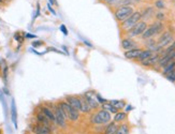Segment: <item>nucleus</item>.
<instances>
[{
    "instance_id": "f257e3e1",
    "label": "nucleus",
    "mask_w": 175,
    "mask_h": 134,
    "mask_svg": "<svg viewBox=\"0 0 175 134\" xmlns=\"http://www.w3.org/2000/svg\"><path fill=\"white\" fill-rule=\"evenodd\" d=\"M58 106L68 120L72 121V122H76L80 119V112L74 110L73 107H71L66 101H60L58 103Z\"/></svg>"
},
{
    "instance_id": "f03ea898",
    "label": "nucleus",
    "mask_w": 175,
    "mask_h": 134,
    "mask_svg": "<svg viewBox=\"0 0 175 134\" xmlns=\"http://www.w3.org/2000/svg\"><path fill=\"white\" fill-rule=\"evenodd\" d=\"M162 30H163V24L161 22H156L151 27H147V29L142 34V38L143 39H149V38L154 37V35L159 34Z\"/></svg>"
},
{
    "instance_id": "7ed1b4c3",
    "label": "nucleus",
    "mask_w": 175,
    "mask_h": 134,
    "mask_svg": "<svg viewBox=\"0 0 175 134\" xmlns=\"http://www.w3.org/2000/svg\"><path fill=\"white\" fill-rule=\"evenodd\" d=\"M51 108H52V111H53L54 116H55V123H56L57 126H59L61 129H66L67 118H66V116L64 115V113L61 112L60 108H59L58 104L53 105V107H51Z\"/></svg>"
},
{
    "instance_id": "20e7f679",
    "label": "nucleus",
    "mask_w": 175,
    "mask_h": 134,
    "mask_svg": "<svg viewBox=\"0 0 175 134\" xmlns=\"http://www.w3.org/2000/svg\"><path fill=\"white\" fill-rule=\"evenodd\" d=\"M142 18V13L141 12H133L126 21H124L121 23V27L125 30H129L132 28L133 26H136L137 23L140 22V19Z\"/></svg>"
},
{
    "instance_id": "39448f33",
    "label": "nucleus",
    "mask_w": 175,
    "mask_h": 134,
    "mask_svg": "<svg viewBox=\"0 0 175 134\" xmlns=\"http://www.w3.org/2000/svg\"><path fill=\"white\" fill-rule=\"evenodd\" d=\"M133 8L130 6H125V7H121L115 11V17H116L117 21L119 22H124L126 21L127 18L133 13Z\"/></svg>"
},
{
    "instance_id": "423d86ee",
    "label": "nucleus",
    "mask_w": 175,
    "mask_h": 134,
    "mask_svg": "<svg viewBox=\"0 0 175 134\" xmlns=\"http://www.w3.org/2000/svg\"><path fill=\"white\" fill-rule=\"evenodd\" d=\"M173 41H174L173 35L170 34L169 31H166L164 34H161V37L159 38L158 44H157V49H156V52H158L159 49H163V47L167 46V45L171 44V43L173 42Z\"/></svg>"
},
{
    "instance_id": "0eeeda50",
    "label": "nucleus",
    "mask_w": 175,
    "mask_h": 134,
    "mask_svg": "<svg viewBox=\"0 0 175 134\" xmlns=\"http://www.w3.org/2000/svg\"><path fill=\"white\" fill-rule=\"evenodd\" d=\"M147 29V24L145 22H139L136 26H133L128 31V34L130 38L137 37V35H142L143 32Z\"/></svg>"
},
{
    "instance_id": "6e6552de",
    "label": "nucleus",
    "mask_w": 175,
    "mask_h": 134,
    "mask_svg": "<svg viewBox=\"0 0 175 134\" xmlns=\"http://www.w3.org/2000/svg\"><path fill=\"white\" fill-rule=\"evenodd\" d=\"M175 60V50L171 53H167V54H163V56L160 57L158 64L161 68H164L166 65H167L169 64H171L172 61Z\"/></svg>"
},
{
    "instance_id": "1a4fd4ad",
    "label": "nucleus",
    "mask_w": 175,
    "mask_h": 134,
    "mask_svg": "<svg viewBox=\"0 0 175 134\" xmlns=\"http://www.w3.org/2000/svg\"><path fill=\"white\" fill-rule=\"evenodd\" d=\"M30 129L33 134H52V129L47 128L43 125H40L38 122L32 125Z\"/></svg>"
},
{
    "instance_id": "9d476101",
    "label": "nucleus",
    "mask_w": 175,
    "mask_h": 134,
    "mask_svg": "<svg viewBox=\"0 0 175 134\" xmlns=\"http://www.w3.org/2000/svg\"><path fill=\"white\" fill-rule=\"evenodd\" d=\"M66 102L68 103L71 107H73L74 110L79 111V112L81 111V102H80L79 97H75V95H67Z\"/></svg>"
},
{
    "instance_id": "9b49d317",
    "label": "nucleus",
    "mask_w": 175,
    "mask_h": 134,
    "mask_svg": "<svg viewBox=\"0 0 175 134\" xmlns=\"http://www.w3.org/2000/svg\"><path fill=\"white\" fill-rule=\"evenodd\" d=\"M36 120H37V122L40 123V125H43V126H45V127L49 128V129H53V126H52V123L53 122H52V121L49 120L46 116H44L43 114L40 112V111L37 113V115H36Z\"/></svg>"
},
{
    "instance_id": "f8f14e48",
    "label": "nucleus",
    "mask_w": 175,
    "mask_h": 134,
    "mask_svg": "<svg viewBox=\"0 0 175 134\" xmlns=\"http://www.w3.org/2000/svg\"><path fill=\"white\" fill-rule=\"evenodd\" d=\"M83 97L85 98L86 102L88 103V105H89V107L91 108V111L97 110V108L99 107V102L97 101V99L91 95V93H85Z\"/></svg>"
},
{
    "instance_id": "ddd939ff",
    "label": "nucleus",
    "mask_w": 175,
    "mask_h": 134,
    "mask_svg": "<svg viewBox=\"0 0 175 134\" xmlns=\"http://www.w3.org/2000/svg\"><path fill=\"white\" fill-rule=\"evenodd\" d=\"M40 112L43 114L44 116H46V117L49 118V119L51 120L52 122L55 123V116H54V113H53V111H52V108L49 107V106H45V105L40 106Z\"/></svg>"
},
{
    "instance_id": "4468645a",
    "label": "nucleus",
    "mask_w": 175,
    "mask_h": 134,
    "mask_svg": "<svg viewBox=\"0 0 175 134\" xmlns=\"http://www.w3.org/2000/svg\"><path fill=\"white\" fill-rule=\"evenodd\" d=\"M141 53H142V49H139V47H136V49H133L126 50L124 55L127 59H137Z\"/></svg>"
},
{
    "instance_id": "2eb2a0df",
    "label": "nucleus",
    "mask_w": 175,
    "mask_h": 134,
    "mask_svg": "<svg viewBox=\"0 0 175 134\" xmlns=\"http://www.w3.org/2000/svg\"><path fill=\"white\" fill-rule=\"evenodd\" d=\"M97 114H98V116L100 117V119L102 120V123H103V125H106V123L111 122V119H112L111 113H109L107 111H106V110H100V111H98V112H97Z\"/></svg>"
},
{
    "instance_id": "dca6fc26",
    "label": "nucleus",
    "mask_w": 175,
    "mask_h": 134,
    "mask_svg": "<svg viewBox=\"0 0 175 134\" xmlns=\"http://www.w3.org/2000/svg\"><path fill=\"white\" fill-rule=\"evenodd\" d=\"M121 47L126 50L133 49H136V43L134 41H132L131 39H122Z\"/></svg>"
},
{
    "instance_id": "f3484780",
    "label": "nucleus",
    "mask_w": 175,
    "mask_h": 134,
    "mask_svg": "<svg viewBox=\"0 0 175 134\" xmlns=\"http://www.w3.org/2000/svg\"><path fill=\"white\" fill-rule=\"evenodd\" d=\"M160 59V55L159 54H154L152 57H149L148 59H146L145 61L141 62L142 64L145 65V67H151V65H155L157 62L159 61Z\"/></svg>"
},
{
    "instance_id": "a211bd4d",
    "label": "nucleus",
    "mask_w": 175,
    "mask_h": 134,
    "mask_svg": "<svg viewBox=\"0 0 175 134\" xmlns=\"http://www.w3.org/2000/svg\"><path fill=\"white\" fill-rule=\"evenodd\" d=\"M117 129H118V125L115 121H112V122H109L107 126L106 127V130H104V134H116Z\"/></svg>"
},
{
    "instance_id": "6ab92c4d",
    "label": "nucleus",
    "mask_w": 175,
    "mask_h": 134,
    "mask_svg": "<svg viewBox=\"0 0 175 134\" xmlns=\"http://www.w3.org/2000/svg\"><path fill=\"white\" fill-rule=\"evenodd\" d=\"M80 102H81V111H80V112L83 113V114H89L91 112V108L89 107L88 103L86 102V100H85L84 97L80 98Z\"/></svg>"
},
{
    "instance_id": "aec40b11",
    "label": "nucleus",
    "mask_w": 175,
    "mask_h": 134,
    "mask_svg": "<svg viewBox=\"0 0 175 134\" xmlns=\"http://www.w3.org/2000/svg\"><path fill=\"white\" fill-rule=\"evenodd\" d=\"M152 55H154V52H152V50H151V49L142 50V53L140 54V56H139V58H137V60H139L140 62H143L146 59H148L149 57H152Z\"/></svg>"
},
{
    "instance_id": "412c9836",
    "label": "nucleus",
    "mask_w": 175,
    "mask_h": 134,
    "mask_svg": "<svg viewBox=\"0 0 175 134\" xmlns=\"http://www.w3.org/2000/svg\"><path fill=\"white\" fill-rule=\"evenodd\" d=\"M126 118H127V114L125 112H117L114 116V121L117 123L122 122L124 120H126Z\"/></svg>"
},
{
    "instance_id": "4be33fe9",
    "label": "nucleus",
    "mask_w": 175,
    "mask_h": 134,
    "mask_svg": "<svg viewBox=\"0 0 175 134\" xmlns=\"http://www.w3.org/2000/svg\"><path fill=\"white\" fill-rule=\"evenodd\" d=\"M102 108L107 111L109 113H112V114H116L117 112H118V110H117L116 107H114V106L112 105L111 103H109V102L103 103V104H102Z\"/></svg>"
},
{
    "instance_id": "5701e85b",
    "label": "nucleus",
    "mask_w": 175,
    "mask_h": 134,
    "mask_svg": "<svg viewBox=\"0 0 175 134\" xmlns=\"http://www.w3.org/2000/svg\"><path fill=\"white\" fill-rule=\"evenodd\" d=\"M174 69H175V60H174V61H172L171 64H169L166 65V67L163 68V74H164V75L170 74L171 72H173Z\"/></svg>"
},
{
    "instance_id": "b1692460",
    "label": "nucleus",
    "mask_w": 175,
    "mask_h": 134,
    "mask_svg": "<svg viewBox=\"0 0 175 134\" xmlns=\"http://www.w3.org/2000/svg\"><path fill=\"white\" fill-rule=\"evenodd\" d=\"M110 103H111L114 107H116L117 110H121V108H124L125 106H126L124 101H119V100H112V101H110Z\"/></svg>"
},
{
    "instance_id": "393cba45",
    "label": "nucleus",
    "mask_w": 175,
    "mask_h": 134,
    "mask_svg": "<svg viewBox=\"0 0 175 134\" xmlns=\"http://www.w3.org/2000/svg\"><path fill=\"white\" fill-rule=\"evenodd\" d=\"M90 122L94 123V125H103L102 123V120L100 119V117L98 116V114H92L90 116Z\"/></svg>"
},
{
    "instance_id": "a878e982",
    "label": "nucleus",
    "mask_w": 175,
    "mask_h": 134,
    "mask_svg": "<svg viewBox=\"0 0 175 134\" xmlns=\"http://www.w3.org/2000/svg\"><path fill=\"white\" fill-rule=\"evenodd\" d=\"M116 134H129V127L127 125L118 126Z\"/></svg>"
},
{
    "instance_id": "bb28decb",
    "label": "nucleus",
    "mask_w": 175,
    "mask_h": 134,
    "mask_svg": "<svg viewBox=\"0 0 175 134\" xmlns=\"http://www.w3.org/2000/svg\"><path fill=\"white\" fill-rule=\"evenodd\" d=\"M151 14H152V8H148V9L145 10L144 13L142 14V17H144V18H148V17H151Z\"/></svg>"
},
{
    "instance_id": "cd10ccee",
    "label": "nucleus",
    "mask_w": 175,
    "mask_h": 134,
    "mask_svg": "<svg viewBox=\"0 0 175 134\" xmlns=\"http://www.w3.org/2000/svg\"><path fill=\"white\" fill-rule=\"evenodd\" d=\"M175 50V41L172 42V44L170 45L169 47H167V49L166 50V53L164 54H167V53H171V52H174Z\"/></svg>"
},
{
    "instance_id": "c85d7f7f",
    "label": "nucleus",
    "mask_w": 175,
    "mask_h": 134,
    "mask_svg": "<svg viewBox=\"0 0 175 134\" xmlns=\"http://www.w3.org/2000/svg\"><path fill=\"white\" fill-rule=\"evenodd\" d=\"M156 7L159 8V9H163V8H164V2L162 1V0H158V1L156 2Z\"/></svg>"
},
{
    "instance_id": "c756f323",
    "label": "nucleus",
    "mask_w": 175,
    "mask_h": 134,
    "mask_svg": "<svg viewBox=\"0 0 175 134\" xmlns=\"http://www.w3.org/2000/svg\"><path fill=\"white\" fill-rule=\"evenodd\" d=\"M96 98H97V101H98L99 103H101V104H103V103H106V99H103V98H102L100 95H96Z\"/></svg>"
},
{
    "instance_id": "7c9ffc66",
    "label": "nucleus",
    "mask_w": 175,
    "mask_h": 134,
    "mask_svg": "<svg viewBox=\"0 0 175 134\" xmlns=\"http://www.w3.org/2000/svg\"><path fill=\"white\" fill-rule=\"evenodd\" d=\"M60 30H61V31L64 32V34H66V35L68 34V30H67V28L64 26V25H61V26H60Z\"/></svg>"
},
{
    "instance_id": "2f4dec72",
    "label": "nucleus",
    "mask_w": 175,
    "mask_h": 134,
    "mask_svg": "<svg viewBox=\"0 0 175 134\" xmlns=\"http://www.w3.org/2000/svg\"><path fill=\"white\" fill-rule=\"evenodd\" d=\"M157 18H158V19H163L164 18V14L163 13H158V14H157Z\"/></svg>"
},
{
    "instance_id": "473e14b6",
    "label": "nucleus",
    "mask_w": 175,
    "mask_h": 134,
    "mask_svg": "<svg viewBox=\"0 0 175 134\" xmlns=\"http://www.w3.org/2000/svg\"><path fill=\"white\" fill-rule=\"evenodd\" d=\"M47 7H49V10H51V12H52V13H53V14H55V11H54V10H53V9H52L51 4H47Z\"/></svg>"
},
{
    "instance_id": "72a5a7b5",
    "label": "nucleus",
    "mask_w": 175,
    "mask_h": 134,
    "mask_svg": "<svg viewBox=\"0 0 175 134\" xmlns=\"http://www.w3.org/2000/svg\"><path fill=\"white\" fill-rule=\"evenodd\" d=\"M38 45H42V42H34L33 46H38Z\"/></svg>"
},
{
    "instance_id": "f704fd0d",
    "label": "nucleus",
    "mask_w": 175,
    "mask_h": 134,
    "mask_svg": "<svg viewBox=\"0 0 175 134\" xmlns=\"http://www.w3.org/2000/svg\"><path fill=\"white\" fill-rule=\"evenodd\" d=\"M131 108H132V107H131L130 105L127 106V107H126V112H129V111H131Z\"/></svg>"
},
{
    "instance_id": "c9c22d12",
    "label": "nucleus",
    "mask_w": 175,
    "mask_h": 134,
    "mask_svg": "<svg viewBox=\"0 0 175 134\" xmlns=\"http://www.w3.org/2000/svg\"><path fill=\"white\" fill-rule=\"evenodd\" d=\"M26 37H27V38H34V35H32V34H27Z\"/></svg>"
},
{
    "instance_id": "e433bc0d",
    "label": "nucleus",
    "mask_w": 175,
    "mask_h": 134,
    "mask_svg": "<svg viewBox=\"0 0 175 134\" xmlns=\"http://www.w3.org/2000/svg\"><path fill=\"white\" fill-rule=\"evenodd\" d=\"M49 2H51V3L53 4V3H55V0H49Z\"/></svg>"
},
{
    "instance_id": "4c0bfd02",
    "label": "nucleus",
    "mask_w": 175,
    "mask_h": 134,
    "mask_svg": "<svg viewBox=\"0 0 175 134\" xmlns=\"http://www.w3.org/2000/svg\"><path fill=\"white\" fill-rule=\"evenodd\" d=\"M174 78H175V71H174Z\"/></svg>"
},
{
    "instance_id": "58836bf2",
    "label": "nucleus",
    "mask_w": 175,
    "mask_h": 134,
    "mask_svg": "<svg viewBox=\"0 0 175 134\" xmlns=\"http://www.w3.org/2000/svg\"><path fill=\"white\" fill-rule=\"evenodd\" d=\"M103 1H106V0H103Z\"/></svg>"
}]
</instances>
